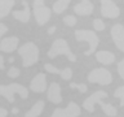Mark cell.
Returning <instances> with one entry per match:
<instances>
[{
    "label": "cell",
    "instance_id": "83f0119b",
    "mask_svg": "<svg viewBox=\"0 0 124 117\" xmlns=\"http://www.w3.org/2000/svg\"><path fill=\"white\" fill-rule=\"evenodd\" d=\"M7 31H8L7 25H4V23H0V38H1V35H3V34H5Z\"/></svg>",
    "mask_w": 124,
    "mask_h": 117
},
{
    "label": "cell",
    "instance_id": "ba28073f",
    "mask_svg": "<svg viewBox=\"0 0 124 117\" xmlns=\"http://www.w3.org/2000/svg\"><path fill=\"white\" fill-rule=\"evenodd\" d=\"M101 14L106 18H116L120 14V9L112 0H101Z\"/></svg>",
    "mask_w": 124,
    "mask_h": 117
},
{
    "label": "cell",
    "instance_id": "9a60e30c",
    "mask_svg": "<svg viewBox=\"0 0 124 117\" xmlns=\"http://www.w3.org/2000/svg\"><path fill=\"white\" fill-rule=\"evenodd\" d=\"M44 68L46 72H49V73H52V74H60V77L62 78V79H65V81H69V79H71V77H72V70L71 68H65V69H57L56 66H53V65H50V64H44Z\"/></svg>",
    "mask_w": 124,
    "mask_h": 117
},
{
    "label": "cell",
    "instance_id": "484cf974",
    "mask_svg": "<svg viewBox=\"0 0 124 117\" xmlns=\"http://www.w3.org/2000/svg\"><path fill=\"white\" fill-rule=\"evenodd\" d=\"M19 69L18 68H16V66H10V69L8 70V77H10V78H17L19 76Z\"/></svg>",
    "mask_w": 124,
    "mask_h": 117
},
{
    "label": "cell",
    "instance_id": "277c9868",
    "mask_svg": "<svg viewBox=\"0 0 124 117\" xmlns=\"http://www.w3.org/2000/svg\"><path fill=\"white\" fill-rule=\"evenodd\" d=\"M75 39L79 42H87L89 44V48L84 52L85 56H89L91 53H93L98 46L100 39L97 37L96 33H93L92 30H76L75 31Z\"/></svg>",
    "mask_w": 124,
    "mask_h": 117
},
{
    "label": "cell",
    "instance_id": "6da1fadb",
    "mask_svg": "<svg viewBox=\"0 0 124 117\" xmlns=\"http://www.w3.org/2000/svg\"><path fill=\"white\" fill-rule=\"evenodd\" d=\"M18 55L22 57V65L23 66H31L36 64L39 60V48L35 43H25L18 48Z\"/></svg>",
    "mask_w": 124,
    "mask_h": 117
},
{
    "label": "cell",
    "instance_id": "d6986e66",
    "mask_svg": "<svg viewBox=\"0 0 124 117\" xmlns=\"http://www.w3.org/2000/svg\"><path fill=\"white\" fill-rule=\"evenodd\" d=\"M14 5V0H0V20L7 17Z\"/></svg>",
    "mask_w": 124,
    "mask_h": 117
},
{
    "label": "cell",
    "instance_id": "ffe728a7",
    "mask_svg": "<svg viewBox=\"0 0 124 117\" xmlns=\"http://www.w3.org/2000/svg\"><path fill=\"white\" fill-rule=\"evenodd\" d=\"M70 1H71V0H57V1L53 4V8H52L53 12L56 14H61L63 10H66V8L69 7Z\"/></svg>",
    "mask_w": 124,
    "mask_h": 117
},
{
    "label": "cell",
    "instance_id": "603a6c76",
    "mask_svg": "<svg viewBox=\"0 0 124 117\" xmlns=\"http://www.w3.org/2000/svg\"><path fill=\"white\" fill-rule=\"evenodd\" d=\"M93 27H94V30H97V31H102L105 29V23H103V21H101L100 18H96L94 21H93Z\"/></svg>",
    "mask_w": 124,
    "mask_h": 117
},
{
    "label": "cell",
    "instance_id": "5b68a950",
    "mask_svg": "<svg viewBox=\"0 0 124 117\" xmlns=\"http://www.w3.org/2000/svg\"><path fill=\"white\" fill-rule=\"evenodd\" d=\"M32 10H34L35 20H36L38 25H40V26L45 25V23L49 21L50 14H52V10H50V8L45 7L44 0H34Z\"/></svg>",
    "mask_w": 124,
    "mask_h": 117
},
{
    "label": "cell",
    "instance_id": "2e32d148",
    "mask_svg": "<svg viewBox=\"0 0 124 117\" xmlns=\"http://www.w3.org/2000/svg\"><path fill=\"white\" fill-rule=\"evenodd\" d=\"M22 5H23V10H13L12 14L16 20L21 22H29L30 20V14H31V10H30V7H29V3L26 0L22 1Z\"/></svg>",
    "mask_w": 124,
    "mask_h": 117
},
{
    "label": "cell",
    "instance_id": "8fae6325",
    "mask_svg": "<svg viewBox=\"0 0 124 117\" xmlns=\"http://www.w3.org/2000/svg\"><path fill=\"white\" fill-rule=\"evenodd\" d=\"M46 88V76L43 73L36 74L30 83V90L34 92H43Z\"/></svg>",
    "mask_w": 124,
    "mask_h": 117
},
{
    "label": "cell",
    "instance_id": "7402d4cb",
    "mask_svg": "<svg viewBox=\"0 0 124 117\" xmlns=\"http://www.w3.org/2000/svg\"><path fill=\"white\" fill-rule=\"evenodd\" d=\"M114 96L119 98L120 99V107H124V86H120V87H118L115 90Z\"/></svg>",
    "mask_w": 124,
    "mask_h": 117
},
{
    "label": "cell",
    "instance_id": "7a4b0ae2",
    "mask_svg": "<svg viewBox=\"0 0 124 117\" xmlns=\"http://www.w3.org/2000/svg\"><path fill=\"white\" fill-rule=\"evenodd\" d=\"M14 94H18L22 99H27L29 98V88L19 83L0 85V96H4L9 103L14 101Z\"/></svg>",
    "mask_w": 124,
    "mask_h": 117
},
{
    "label": "cell",
    "instance_id": "44dd1931",
    "mask_svg": "<svg viewBox=\"0 0 124 117\" xmlns=\"http://www.w3.org/2000/svg\"><path fill=\"white\" fill-rule=\"evenodd\" d=\"M98 104L101 105V108H102L103 113H105V115H107L108 117H115L116 115H118V111H116V108L114 107V105L106 104V103H103L102 100L98 101Z\"/></svg>",
    "mask_w": 124,
    "mask_h": 117
},
{
    "label": "cell",
    "instance_id": "5bb4252c",
    "mask_svg": "<svg viewBox=\"0 0 124 117\" xmlns=\"http://www.w3.org/2000/svg\"><path fill=\"white\" fill-rule=\"evenodd\" d=\"M18 38L17 37H8V38H4L1 42H0V51L3 52H13V51L18 47Z\"/></svg>",
    "mask_w": 124,
    "mask_h": 117
},
{
    "label": "cell",
    "instance_id": "4fadbf2b",
    "mask_svg": "<svg viewBox=\"0 0 124 117\" xmlns=\"http://www.w3.org/2000/svg\"><path fill=\"white\" fill-rule=\"evenodd\" d=\"M48 99L49 101H52L54 104H60L62 101V96H61V86L53 82L50 83V86L48 87Z\"/></svg>",
    "mask_w": 124,
    "mask_h": 117
},
{
    "label": "cell",
    "instance_id": "cb8c5ba5",
    "mask_svg": "<svg viewBox=\"0 0 124 117\" xmlns=\"http://www.w3.org/2000/svg\"><path fill=\"white\" fill-rule=\"evenodd\" d=\"M63 22H65L67 26H74V25L76 23V18L74 17L72 14H70V16H65V17H63Z\"/></svg>",
    "mask_w": 124,
    "mask_h": 117
},
{
    "label": "cell",
    "instance_id": "1f68e13d",
    "mask_svg": "<svg viewBox=\"0 0 124 117\" xmlns=\"http://www.w3.org/2000/svg\"><path fill=\"white\" fill-rule=\"evenodd\" d=\"M12 113H14V115H16V113H18V108H13V109H12Z\"/></svg>",
    "mask_w": 124,
    "mask_h": 117
},
{
    "label": "cell",
    "instance_id": "7c38bea8",
    "mask_svg": "<svg viewBox=\"0 0 124 117\" xmlns=\"http://www.w3.org/2000/svg\"><path fill=\"white\" fill-rule=\"evenodd\" d=\"M93 4L91 3V0H81L79 4H76L74 7V12L79 16H89L91 13H93Z\"/></svg>",
    "mask_w": 124,
    "mask_h": 117
},
{
    "label": "cell",
    "instance_id": "d4e9b609",
    "mask_svg": "<svg viewBox=\"0 0 124 117\" xmlns=\"http://www.w3.org/2000/svg\"><path fill=\"white\" fill-rule=\"evenodd\" d=\"M70 87L71 88H78L80 92H87V90H88V87L84 83H74V82L70 83Z\"/></svg>",
    "mask_w": 124,
    "mask_h": 117
},
{
    "label": "cell",
    "instance_id": "8992f818",
    "mask_svg": "<svg viewBox=\"0 0 124 117\" xmlns=\"http://www.w3.org/2000/svg\"><path fill=\"white\" fill-rule=\"evenodd\" d=\"M88 81L91 83H100V85H110L112 82V76L107 69L105 68H96L88 74Z\"/></svg>",
    "mask_w": 124,
    "mask_h": 117
},
{
    "label": "cell",
    "instance_id": "f1b7e54d",
    "mask_svg": "<svg viewBox=\"0 0 124 117\" xmlns=\"http://www.w3.org/2000/svg\"><path fill=\"white\" fill-rule=\"evenodd\" d=\"M8 116V111L4 108H0V117H7Z\"/></svg>",
    "mask_w": 124,
    "mask_h": 117
},
{
    "label": "cell",
    "instance_id": "30bf717a",
    "mask_svg": "<svg viewBox=\"0 0 124 117\" xmlns=\"http://www.w3.org/2000/svg\"><path fill=\"white\" fill-rule=\"evenodd\" d=\"M106 96H107V92L106 91H102V90L93 92L91 96H88L87 99L84 100L83 108L85 109V111H88V112H93V111H94V105L98 103V101H101L102 99H105Z\"/></svg>",
    "mask_w": 124,
    "mask_h": 117
},
{
    "label": "cell",
    "instance_id": "9c48e42d",
    "mask_svg": "<svg viewBox=\"0 0 124 117\" xmlns=\"http://www.w3.org/2000/svg\"><path fill=\"white\" fill-rule=\"evenodd\" d=\"M111 38L114 40V44L118 47L119 51L124 52V26L120 23H116L111 27Z\"/></svg>",
    "mask_w": 124,
    "mask_h": 117
},
{
    "label": "cell",
    "instance_id": "52a82bcc",
    "mask_svg": "<svg viewBox=\"0 0 124 117\" xmlns=\"http://www.w3.org/2000/svg\"><path fill=\"white\" fill-rule=\"evenodd\" d=\"M80 113H81L80 107L76 103L71 101V103L67 104L66 108H56L50 117H79Z\"/></svg>",
    "mask_w": 124,
    "mask_h": 117
},
{
    "label": "cell",
    "instance_id": "ac0fdd59",
    "mask_svg": "<svg viewBox=\"0 0 124 117\" xmlns=\"http://www.w3.org/2000/svg\"><path fill=\"white\" fill-rule=\"evenodd\" d=\"M43 109H44V101L39 100V101H36V103L32 105V107H31L30 111L26 112L25 117H39L41 115Z\"/></svg>",
    "mask_w": 124,
    "mask_h": 117
},
{
    "label": "cell",
    "instance_id": "4316f807",
    "mask_svg": "<svg viewBox=\"0 0 124 117\" xmlns=\"http://www.w3.org/2000/svg\"><path fill=\"white\" fill-rule=\"evenodd\" d=\"M118 73L122 79H124V58L118 64Z\"/></svg>",
    "mask_w": 124,
    "mask_h": 117
},
{
    "label": "cell",
    "instance_id": "f546056e",
    "mask_svg": "<svg viewBox=\"0 0 124 117\" xmlns=\"http://www.w3.org/2000/svg\"><path fill=\"white\" fill-rule=\"evenodd\" d=\"M0 69H4V58H3V55H0Z\"/></svg>",
    "mask_w": 124,
    "mask_h": 117
},
{
    "label": "cell",
    "instance_id": "4dcf8cb0",
    "mask_svg": "<svg viewBox=\"0 0 124 117\" xmlns=\"http://www.w3.org/2000/svg\"><path fill=\"white\" fill-rule=\"evenodd\" d=\"M54 31H56V27H54V26H52V27H50V29L48 30V33H49V34H53Z\"/></svg>",
    "mask_w": 124,
    "mask_h": 117
},
{
    "label": "cell",
    "instance_id": "e0dca14e",
    "mask_svg": "<svg viewBox=\"0 0 124 117\" xmlns=\"http://www.w3.org/2000/svg\"><path fill=\"white\" fill-rule=\"evenodd\" d=\"M96 58L97 61L101 62L103 65H108V64H112L115 61V55L108 52V51H98L96 53Z\"/></svg>",
    "mask_w": 124,
    "mask_h": 117
},
{
    "label": "cell",
    "instance_id": "3957f363",
    "mask_svg": "<svg viewBox=\"0 0 124 117\" xmlns=\"http://www.w3.org/2000/svg\"><path fill=\"white\" fill-rule=\"evenodd\" d=\"M60 55H65L71 62L76 61V56L71 52V49H70L67 42L65 39H57V40H54L52 43V47L48 51V56L50 58H56Z\"/></svg>",
    "mask_w": 124,
    "mask_h": 117
}]
</instances>
